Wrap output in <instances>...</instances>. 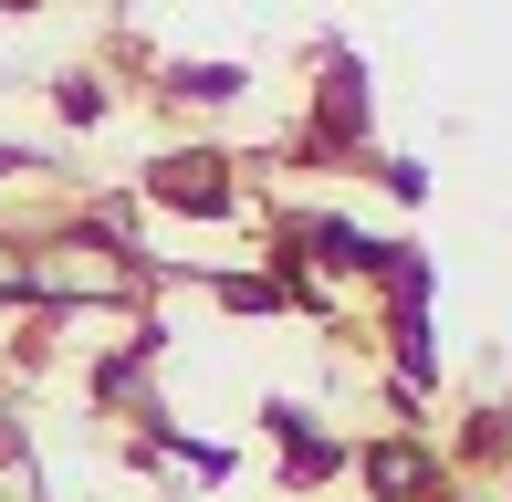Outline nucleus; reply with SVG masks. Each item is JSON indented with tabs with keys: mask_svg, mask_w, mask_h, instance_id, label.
Here are the masks:
<instances>
[{
	"mask_svg": "<svg viewBox=\"0 0 512 502\" xmlns=\"http://www.w3.org/2000/svg\"><path fill=\"white\" fill-rule=\"evenodd\" d=\"M136 199L189 210V220H230V210H241V189H230V157H220V147H168V157H147Z\"/></svg>",
	"mask_w": 512,
	"mask_h": 502,
	"instance_id": "obj_1",
	"label": "nucleus"
},
{
	"mask_svg": "<svg viewBox=\"0 0 512 502\" xmlns=\"http://www.w3.org/2000/svg\"><path fill=\"white\" fill-rule=\"evenodd\" d=\"M345 471L366 482V502H450V471H439V450H429V440H398V429H387V440H366Z\"/></svg>",
	"mask_w": 512,
	"mask_h": 502,
	"instance_id": "obj_2",
	"label": "nucleus"
},
{
	"mask_svg": "<svg viewBox=\"0 0 512 502\" xmlns=\"http://www.w3.org/2000/svg\"><path fill=\"white\" fill-rule=\"evenodd\" d=\"M262 429L283 440V482H293V492H324L345 461H356V440L314 429V408H293V398H262Z\"/></svg>",
	"mask_w": 512,
	"mask_h": 502,
	"instance_id": "obj_3",
	"label": "nucleus"
},
{
	"mask_svg": "<svg viewBox=\"0 0 512 502\" xmlns=\"http://www.w3.org/2000/svg\"><path fill=\"white\" fill-rule=\"evenodd\" d=\"M157 356H168V325H157V314H136V325H126V346H115V356H95V408L136 419V408H147Z\"/></svg>",
	"mask_w": 512,
	"mask_h": 502,
	"instance_id": "obj_4",
	"label": "nucleus"
},
{
	"mask_svg": "<svg viewBox=\"0 0 512 502\" xmlns=\"http://www.w3.org/2000/svg\"><path fill=\"white\" fill-rule=\"evenodd\" d=\"M157 95H168V105H241L251 74H241V63H168V74H157Z\"/></svg>",
	"mask_w": 512,
	"mask_h": 502,
	"instance_id": "obj_5",
	"label": "nucleus"
},
{
	"mask_svg": "<svg viewBox=\"0 0 512 502\" xmlns=\"http://www.w3.org/2000/svg\"><path fill=\"white\" fill-rule=\"evenodd\" d=\"M199 283H209L220 314H283V283H272V272H199Z\"/></svg>",
	"mask_w": 512,
	"mask_h": 502,
	"instance_id": "obj_6",
	"label": "nucleus"
},
{
	"mask_svg": "<svg viewBox=\"0 0 512 502\" xmlns=\"http://www.w3.org/2000/svg\"><path fill=\"white\" fill-rule=\"evenodd\" d=\"M53 116H63V126H105V116H115V95H105L95 74H53Z\"/></svg>",
	"mask_w": 512,
	"mask_h": 502,
	"instance_id": "obj_7",
	"label": "nucleus"
},
{
	"mask_svg": "<svg viewBox=\"0 0 512 502\" xmlns=\"http://www.w3.org/2000/svg\"><path fill=\"white\" fill-rule=\"evenodd\" d=\"M366 178H377L387 199H408V210L429 199V168H418V157H398V147H366Z\"/></svg>",
	"mask_w": 512,
	"mask_h": 502,
	"instance_id": "obj_8",
	"label": "nucleus"
},
{
	"mask_svg": "<svg viewBox=\"0 0 512 502\" xmlns=\"http://www.w3.org/2000/svg\"><path fill=\"white\" fill-rule=\"evenodd\" d=\"M512 450V408H471V461H502Z\"/></svg>",
	"mask_w": 512,
	"mask_h": 502,
	"instance_id": "obj_9",
	"label": "nucleus"
},
{
	"mask_svg": "<svg viewBox=\"0 0 512 502\" xmlns=\"http://www.w3.org/2000/svg\"><path fill=\"white\" fill-rule=\"evenodd\" d=\"M0 502H42V471H32V450H21V461H0Z\"/></svg>",
	"mask_w": 512,
	"mask_h": 502,
	"instance_id": "obj_10",
	"label": "nucleus"
},
{
	"mask_svg": "<svg viewBox=\"0 0 512 502\" xmlns=\"http://www.w3.org/2000/svg\"><path fill=\"white\" fill-rule=\"evenodd\" d=\"M53 168V157H32V147H11V136H0V178H42Z\"/></svg>",
	"mask_w": 512,
	"mask_h": 502,
	"instance_id": "obj_11",
	"label": "nucleus"
}]
</instances>
